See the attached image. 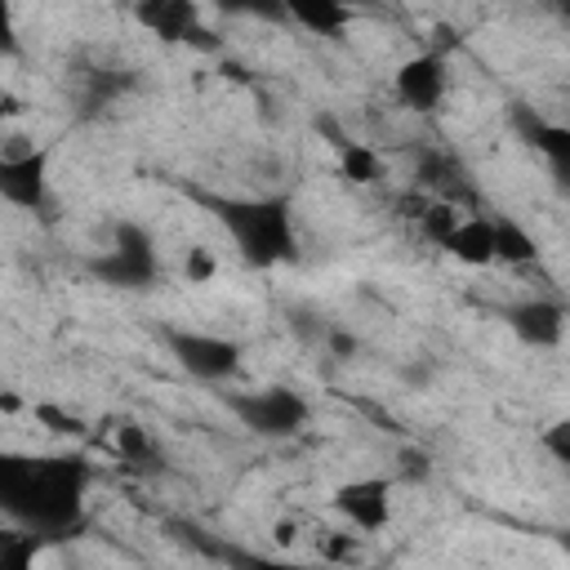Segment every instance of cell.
<instances>
[{
  "mask_svg": "<svg viewBox=\"0 0 570 570\" xmlns=\"http://www.w3.org/2000/svg\"><path fill=\"white\" fill-rule=\"evenodd\" d=\"M94 468L71 450H0V521L45 543L76 539L89 521Z\"/></svg>",
  "mask_w": 570,
  "mask_h": 570,
  "instance_id": "cell-1",
  "label": "cell"
},
{
  "mask_svg": "<svg viewBox=\"0 0 570 570\" xmlns=\"http://www.w3.org/2000/svg\"><path fill=\"white\" fill-rule=\"evenodd\" d=\"M205 205L249 267H281L298 258L294 205L285 196H205Z\"/></svg>",
  "mask_w": 570,
  "mask_h": 570,
  "instance_id": "cell-2",
  "label": "cell"
},
{
  "mask_svg": "<svg viewBox=\"0 0 570 570\" xmlns=\"http://www.w3.org/2000/svg\"><path fill=\"white\" fill-rule=\"evenodd\" d=\"M85 267L94 281H102L111 289H151L160 281V249H156L151 227H142L134 218H116L107 249L89 254Z\"/></svg>",
  "mask_w": 570,
  "mask_h": 570,
  "instance_id": "cell-3",
  "label": "cell"
},
{
  "mask_svg": "<svg viewBox=\"0 0 570 570\" xmlns=\"http://www.w3.org/2000/svg\"><path fill=\"white\" fill-rule=\"evenodd\" d=\"M223 405L232 410V419L240 428H249L263 441H285L298 436L312 419V405L303 392H294L289 383H263L249 392H223Z\"/></svg>",
  "mask_w": 570,
  "mask_h": 570,
  "instance_id": "cell-4",
  "label": "cell"
},
{
  "mask_svg": "<svg viewBox=\"0 0 570 570\" xmlns=\"http://www.w3.org/2000/svg\"><path fill=\"white\" fill-rule=\"evenodd\" d=\"M169 356L178 361V370L196 383H232L245 365V347L232 338V334H218V330H187V325H165L160 330Z\"/></svg>",
  "mask_w": 570,
  "mask_h": 570,
  "instance_id": "cell-5",
  "label": "cell"
},
{
  "mask_svg": "<svg viewBox=\"0 0 570 570\" xmlns=\"http://www.w3.org/2000/svg\"><path fill=\"white\" fill-rule=\"evenodd\" d=\"M49 147L0 151V200L22 214H40L49 205Z\"/></svg>",
  "mask_w": 570,
  "mask_h": 570,
  "instance_id": "cell-6",
  "label": "cell"
},
{
  "mask_svg": "<svg viewBox=\"0 0 570 570\" xmlns=\"http://www.w3.org/2000/svg\"><path fill=\"white\" fill-rule=\"evenodd\" d=\"M330 508L361 534H383L392 525V481L387 476H347L330 490Z\"/></svg>",
  "mask_w": 570,
  "mask_h": 570,
  "instance_id": "cell-7",
  "label": "cell"
},
{
  "mask_svg": "<svg viewBox=\"0 0 570 570\" xmlns=\"http://www.w3.org/2000/svg\"><path fill=\"white\" fill-rule=\"evenodd\" d=\"M392 94L405 111H436L450 94V62L436 49L410 53L396 71H392Z\"/></svg>",
  "mask_w": 570,
  "mask_h": 570,
  "instance_id": "cell-8",
  "label": "cell"
},
{
  "mask_svg": "<svg viewBox=\"0 0 570 570\" xmlns=\"http://www.w3.org/2000/svg\"><path fill=\"white\" fill-rule=\"evenodd\" d=\"M503 321L525 347H561V338H566V307L543 294L503 307Z\"/></svg>",
  "mask_w": 570,
  "mask_h": 570,
  "instance_id": "cell-9",
  "label": "cell"
},
{
  "mask_svg": "<svg viewBox=\"0 0 570 570\" xmlns=\"http://www.w3.org/2000/svg\"><path fill=\"white\" fill-rule=\"evenodd\" d=\"M441 249L454 263H463V267L494 263V218H485V214H459L454 227L441 236Z\"/></svg>",
  "mask_w": 570,
  "mask_h": 570,
  "instance_id": "cell-10",
  "label": "cell"
},
{
  "mask_svg": "<svg viewBox=\"0 0 570 570\" xmlns=\"http://www.w3.org/2000/svg\"><path fill=\"white\" fill-rule=\"evenodd\" d=\"M134 18L160 40H191L200 27V9L191 0H142L134 4Z\"/></svg>",
  "mask_w": 570,
  "mask_h": 570,
  "instance_id": "cell-11",
  "label": "cell"
},
{
  "mask_svg": "<svg viewBox=\"0 0 570 570\" xmlns=\"http://www.w3.org/2000/svg\"><path fill=\"white\" fill-rule=\"evenodd\" d=\"M512 120H517V129L525 134V142H530L539 156H548V165H552L557 174L570 169V129H566V125H552V120H543V116H530L525 107H517Z\"/></svg>",
  "mask_w": 570,
  "mask_h": 570,
  "instance_id": "cell-12",
  "label": "cell"
},
{
  "mask_svg": "<svg viewBox=\"0 0 570 570\" xmlns=\"http://www.w3.org/2000/svg\"><path fill=\"white\" fill-rule=\"evenodd\" d=\"M289 22H298L307 36H343L347 22L356 18L347 4H334V0H289L281 4Z\"/></svg>",
  "mask_w": 570,
  "mask_h": 570,
  "instance_id": "cell-13",
  "label": "cell"
},
{
  "mask_svg": "<svg viewBox=\"0 0 570 570\" xmlns=\"http://www.w3.org/2000/svg\"><path fill=\"white\" fill-rule=\"evenodd\" d=\"M116 454L134 468V472H160L165 468V450L156 445V436L142 423H125L116 432Z\"/></svg>",
  "mask_w": 570,
  "mask_h": 570,
  "instance_id": "cell-14",
  "label": "cell"
},
{
  "mask_svg": "<svg viewBox=\"0 0 570 570\" xmlns=\"http://www.w3.org/2000/svg\"><path fill=\"white\" fill-rule=\"evenodd\" d=\"M45 548L49 543L40 534L0 521V570H36V561L45 557Z\"/></svg>",
  "mask_w": 570,
  "mask_h": 570,
  "instance_id": "cell-15",
  "label": "cell"
},
{
  "mask_svg": "<svg viewBox=\"0 0 570 570\" xmlns=\"http://www.w3.org/2000/svg\"><path fill=\"white\" fill-rule=\"evenodd\" d=\"M534 258H539L534 236L517 218L499 214L494 218V263H534Z\"/></svg>",
  "mask_w": 570,
  "mask_h": 570,
  "instance_id": "cell-16",
  "label": "cell"
},
{
  "mask_svg": "<svg viewBox=\"0 0 570 570\" xmlns=\"http://www.w3.org/2000/svg\"><path fill=\"white\" fill-rule=\"evenodd\" d=\"M223 557L232 570H356L343 561H294V557H267V552H240V548H227Z\"/></svg>",
  "mask_w": 570,
  "mask_h": 570,
  "instance_id": "cell-17",
  "label": "cell"
},
{
  "mask_svg": "<svg viewBox=\"0 0 570 570\" xmlns=\"http://www.w3.org/2000/svg\"><path fill=\"white\" fill-rule=\"evenodd\" d=\"M338 169H343V178H352V183H379L383 160H379L365 142H338Z\"/></svg>",
  "mask_w": 570,
  "mask_h": 570,
  "instance_id": "cell-18",
  "label": "cell"
},
{
  "mask_svg": "<svg viewBox=\"0 0 570 570\" xmlns=\"http://www.w3.org/2000/svg\"><path fill=\"white\" fill-rule=\"evenodd\" d=\"M22 53V36H18V13L9 0H0V58H18Z\"/></svg>",
  "mask_w": 570,
  "mask_h": 570,
  "instance_id": "cell-19",
  "label": "cell"
},
{
  "mask_svg": "<svg viewBox=\"0 0 570 570\" xmlns=\"http://www.w3.org/2000/svg\"><path fill=\"white\" fill-rule=\"evenodd\" d=\"M40 419H45L53 432H71V436L85 432V419H80V414H67V410H58V405H40Z\"/></svg>",
  "mask_w": 570,
  "mask_h": 570,
  "instance_id": "cell-20",
  "label": "cell"
},
{
  "mask_svg": "<svg viewBox=\"0 0 570 570\" xmlns=\"http://www.w3.org/2000/svg\"><path fill=\"white\" fill-rule=\"evenodd\" d=\"M566 432H570V423H566V419H557V423H548V432L539 436V441L552 450V459H557V463H570V445H566Z\"/></svg>",
  "mask_w": 570,
  "mask_h": 570,
  "instance_id": "cell-21",
  "label": "cell"
},
{
  "mask_svg": "<svg viewBox=\"0 0 570 570\" xmlns=\"http://www.w3.org/2000/svg\"><path fill=\"white\" fill-rule=\"evenodd\" d=\"M22 111H27V102H22V98H18V94H13V89L0 80V129H4L9 120H18Z\"/></svg>",
  "mask_w": 570,
  "mask_h": 570,
  "instance_id": "cell-22",
  "label": "cell"
},
{
  "mask_svg": "<svg viewBox=\"0 0 570 570\" xmlns=\"http://www.w3.org/2000/svg\"><path fill=\"white\" fill-rule=\"evenodd\" d=\"M205 276H214V258H209V249H191L187 254V281H205Z\"/></svg>",
  "mask_w": 570,
  "mask_h": 570,
  "instance_id": "cell-23",
  "label": "cell"
}]
</instances>
